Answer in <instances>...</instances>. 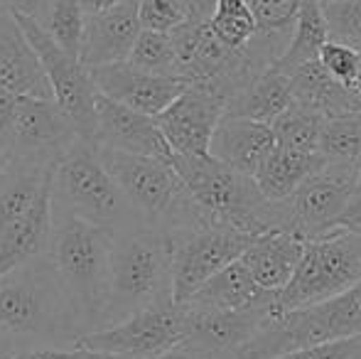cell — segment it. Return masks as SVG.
Segmentation results:
<instances>
[{
  "mask_svg": "<svg viewBox=\"0 0 361 359\" xmlns=\"http://www.w3.org/2000/svg\"><path fill=\"white\" fill-rule=\"evenodd\" d=\"M86 332L79 303L49 256L0 276V350L74 347Z\"/></svg>",
  "mask_w": 361,
  "mask_h": 359,
  "instance_id": "cell-1",
  "label": "cell"
},
{
  "mask_svg": "<svg viewBox=\"0 0 361 359\" xmlns=\"http://www.w3.org/2000/svg\"><path fill=\"white\" fill-rule=\"evenodd\" d=\"M172 298L170 239L157 226H135L114 236L111 283L101 327Z\"/></svg>",
  "mask_w": 361,
  "mask_h": 359,
  "instance_id": "cell-2",
  "label": "cell"
},
{
  "mask_svg": "<svg viewBox=\"0 0 361 359\" xmlns=\"http://www.w3.org/2000/svg\"><path fill=\"white\" fill-rule=\"evenodd\" d=\"M111 249H114L111 231L81 219L52 202L49 259L54 261L69 293L79 303L89 332L101 327V317L109 303Z\"/></svg>",
  "mask_w": 361,
  "mask_h": 359,
  "instance_id": "cell-3",
  "label": "cell"
},
{
  "mask_svg": "<svg viewBox=\"0 0 361 359\" xmlns=\"http://www.w3.org/2000/svg\"><path fill=\"white\" fill-rule=\"evenodd\" d=\"M52 202L111 234L147 226L109 173L94 140L76 138L52 170Z\"/></svg>",
  "mask_w": 361,
  "mask_h": 359,
  "instance_id": "cell-4",
  "label": "cell"
},
{
  "mask_svg": "<svg viewBox=\"0 0 361 359\" xmlns=\"http://www.w3.org/2000/svg\"><path fill=\"white\" fill-rule=\"evenodd\" d=\"M170 163L212 224L248 234L273 231V202L263 197L251 175L238 173L212 155L172 153Z\"/></svg>",
  "mask_w": 361,
  "mask_h": 359,
  "instance_id": "cell-5",
  "label": "cell"
},
{
  "mask_svg": "<svg viewBox=\"0 0 361 359\" xmlns=\"http://www.w3.org/2000/svg\"><path fill=\"white\" fill-rule=\"evenodd\" d=\"M352 337H361V283L329 300L268 315L261 330L238 350V359H276Z\"/></svg>",
  "mask_w": 361,
  "mask_h": 359,
  "instance_id": "cell-6",
  "label": "cell"
},
{
  "mask_svg": "<svg viewBox=\"0 0 361 359\" xmlns=\"http://www.w3.org/2000/svg\"><path fill=\"white\" fill-rule=\"evenodd\" d=\"M359 178V160H324L293 195L273 202V231H293L302 239L332 234L352 205Z\"/></svg>",
  "mask_w": 361,
  "mask_h": 359,
  "instance_id": "cell-7",
  "label": "cell"
},
{
  "mask_svg": "<svg viewBox=\"0 0 361 359\" xmlns=\"http://www.w3.org/2000/svg\"><path fill=\"white\" fill-rule=\"evenodd\" d=\"M361 283V234L334 229L327 236L305 239L298 271L276 293V310L286 312L329 300Z\"/></svg>",
  "mask_w": 361,
  "mask_h": 359,
  "instance_id": "cell-8",
  "label": "cell"
},
{
  "mask_svg": "<svg viewBox=\"0 0 361 359\" xmlns=\"http://www.w3.org/2000/svg\"><path fill=\"white\" fill-rule=\"evenodd\" d=\"M172 254V298L187 303L212 276L246 254L258 234L224 224H197L165 231Z\"/></svg>",
  "mask_w": 361,
  "mask_h": 359,
  "instance_id": "cell-9",
  "label": "cell"
},
{
  "mask_svg": "<svg viewBox=\"0 0 361 359\" xmlns=\"http://www.w3.org/2000/svg\"><path fill=\"white\" fill-rule=\"evenodd\" d=\"M187 337V308L185 303L165 300L133 312L126 320L109 327L86 332L79 340L106 355H121L128 359H152L175 350Z\"/></svg>",
  "mask_w": 361,
  "mask_h": 359,
  "instance_id": "cell-10",
  "label": "cell"
},
{
  "mask_svg": "<svg viewBox=\"0 0 361 359\" xmlns=\"http://www.w3.org/2000/svg\"><path fill=\"white\" fill-rule=\"evenodd\" d=\"M15 18L20 20L35 52L42 59V67L47 72L57 106L67 114V118L74 123L76 133L81 138L94 140L99 87H96L94 77H91V69H86L79 57H74L64 47H59L35 18H27V15H15Z\"/></svg>",
  "mask_w": 361,
  "mask_h": 359,
  "instance_id": "cell-11",
  "label": "cell"
},
{
  "mask_svg": "<svg viewBox=\"0 0 361 359\" xmlns=\"http://www.w3.org/2000/svg\"><path fill=\"white\" fill-rule=\"evenodd\" d=\"M76 138L79 133L74 123L54 99L18 96L3 145L10 160H25V163L52 168Z\"/></svg>",
  "mask_w": 361,
  "mask_h": 359,
  "instance_id": "cell-12",
  "label": "cell"
},
{
  "mask_svg": "<svg viewBox=\"0 0 361 359\" xmlns=\"http://www.w3.org/2000/svg\"><path fill=\"white\" fill-rule=\"evenodd\" d=\"M187 337L182 347L212 357H236L238 350L261 330L276 310V293L258 305L243 310H204L187 305Z\"/></svg>",
  "mask_w": 361,
  "mask_h": 359,
  "instance_id": "cell-13",
  "label": "cell"
},
{
  "mask_svg": "<svg viewBox=\"0 0 361 359\" xmlns=\"http://www.w3.org/2000/svg\"><path fill=\"white\" fill-rule=\"evenodd\" d=\"M226 116V99L216 91L190 84L160 116H155L172 153L209 155L216 126Z\"/></svg>",
  "mask_w": 361,
  "mask_h": 359,
  "instance_id": "cell-14",
  "label": "cell"
},
{
  "mask_svg": "<svg viewBox=\"0 0 361 359\" xmlns=\"http://www.w3.org/2000/svg\"><path fill=\"white\" fill-rule=\"evenodd\" d=\"M96 87L104 96L147 116H160L190 82L182 77H162L133 67L130 62L104 64L91 69Z\"/></svg>",
  "mask_w": 361,
  "mask_h": 359,
  "instance_id": "cell-15",
  "label": "cell"
},
{
  "mask_svg": "<svg viewBox=\"0 0 361 359\" xmlns=\"http://www.w3.org/2000/svg\"><path fill=\"white\" fill-rule=\"evenodd\" d=\"M94 143L99 148L123 150L135 155L170 160L172 148L167 145L155 116L140 114L135 109L118 104L99 91L96 101V133Z\"/></svg>",
  "mask_w": 361,
  "mask_h": 359,
  "instance_id": "cell-16",
  "label": "cell"
},
{
  "mask_svg": "<svg viewBox=\"0 0 361 359\" xmlns=\"http://www.w3.org/2000/svg\"><path fill=\"white\" fill-rule=\"evenodd\" d=\"M140 30L143 25L138 15V0H126L116 8L86 15L79 59L86 69L126 62Z\"/></svg>",
  "mask_w": 361,
  "mask_h": 359,
  "instance_id": "cell-17",
  "label": "cell"
},
{
  "mask_svg": "<svg viewBox=\"0 0 361 359\" xmlns=\"http://www.w3.org/2000/svg\"><path fill=\"white\" fill-rule=\"evenodd\" d=\"M0 89L30 99H54L42 59L20 20L0 8Z\"/></svg>",
  "mask_w": 361,
  "mask_h": 359,
  "instance_id": "cell-18",
  "label": "cell"
},
{
  "mask_svg": "<svg viewBox=\"0 0 361 359\" xmlns=\"http://www.w3.org/2000/svg\"><path fill=\"white\" fill-rule=\"evenodd\" d=\"M273 148H276V133L271 123L241 118V116H224L212 138L209 155L253 178L273 153Z\"/></svg>",
  "mask_w": 361,
  "mask_h": 359,
  "instance_id": "cell-19",
  "label": "cell"
},
{
  "mask_svg": "<svg viewBox=\"0 0 361 359\" xmlns=\"http://www.w3.org/2000/svg\"><path fill=\"white\" fill-rule=\"evenodd\" d=\"M52 241V180L42 190L30 212L15 221L0 239V276L20 269L35 259L49 256Z\"/></svg>",
  "mask_w": 361,
  "mask_h": 359,
  "instance_id": "cell-20",
  "label": "cell"
},
{
  "mask_svg": "<svg viewBox=\"0 0 361 359\" xmlns=\"http://www.w3.org/2000/svg\"><path fill=\"white\" fill-rule=\"evenodd\" d=\"M305 239L293 231H263L241 256L256 283L268 293H278L290 283L302 259Z\"/></svg>",
  "mask_w": 361,
  "mask_h": 359,
  "instance_id": "cell-21",
  "label": "cell"
},
{
  "mask_svg": "<svg viewBox=\"0 0 361 359\" xmlns=\"http://www.w3.org/2000/svg\"><path fill=\"white\" fill-rule=\"evenodd\" d=\"M293 99L295 104H302L312 111H319L327 118L342 114H352V111H361L359 94L347 84L337 82L327 69L322 67L319 59L302 64L295 69L293 74Z\"/></svg>",
  "mask_w": 361,
  "mask_h": 359,
  "instance_id": "cell-22",
  "label": "cell"
},
{
  "mask_svg": "<svg viewBox=\"0 0 361 359\" xmlns=\"http://www.w3.org/2000/svg\"><path fill=\"white\" fill-rule=\"evenodd\" d=\"M273 293L263 291L256 283L253 273L243 264V259H236L221 269L216 276H212L195 296L187 300L192 308H204V310H243V308L258 305L268 300Z\"/></svg>",
  "mask_w": 361,
  "mask_h": 359,
  "instance_id": "cell-23",
  "label": "cell"
},
{
  "mask_svg": "<svg viewBox=\"0 0 361 359\" xmlns=\"http://www.w3.org/2000/svg\"><path fill=\"white\" fill-rule=\"evenodd\" d=\"M293 101V77L278 67H271L228 99L226 116L273 123Z\"/></svg>",
  "mask_w": 361,
  "mask_h": 359,
  "instance_id": "cell-24",
  "label": "cell"
},
{
  "mask_svg": "<svg viewBox=\"0 0 361 359\" xmlns=\"http://www.w3.org/2000/svg\"><path fill=\"white\" fill-rule=\"evenodd\" d=\"M52 170L54 165L49 168L25 160H10L5 173L0 175V239L37 202V197L52 180Z\"/></svg>",
  "mask_w": 361,
  "mask_h": 359,
  "instance_id": "cell-25",
  "label": "cell"
},
{
  "mask_svg": "<svg viewBox=\"0 0 361 359\" xmlns=\"http://www.w3.org/2000/svg\"><path fill=\"white\" fill-rule=\"evenodd\" d=\"M324 155L319 153H295V150L281 148L276 143L273 153L266 158V163L253 175L258 190L271 202H281L293 195L314 170L324 165Z\"/></svg>",
  "mask_w": 361,
  "mask_h": 359,
  "instance_id": "cell-26",
  "label": "cell"
},
{
  "mask_svg": "<svg viewBox=\"0 0 361 359\" xmlns=\"http://www.w3.org/2000/svg\"><path fill=\"white\" fill-rule=\"evenodd\" d=\"M327 42H329V28H327V18H324L322 0H302L293 28V37H290L283 57L273 67H278L286 74H293L302 64L319 59V52H322V47Z\"/></svg>",
  "mask_w": 361,
  "mask_h": 359,
  "instance_id": "cell-27",
  "label": "cell"
},
{
  "mask_svg": "<svg viewBox=\"0 0 361 359\" xmlns=\"http://www.w3.org/2000/svg\"><path fill=\"white\" fill-rule=\"evenodd\" d=\"M271 126L281 148L295 150V153H319L327 116L293 101Z\"/></svg>",
  "mask_w": 361,
  "mask_h": 359,
  "instance_id": "cell-28",
  "label": "cell"
},
{
  "mask_svg": "<svg viewBox=\"0 0 361 359\" xmlns=\"http://www.w3.org/2000/svg\"><path fill=\"white\" fill-rule=\"evenodd\" d=\"M37 23L59 47L79 57L86 28V10L81 0H47Z\"/></svg>",
  "mask_w": 361,
  "mask_h": 359,
  "instance_id": "cell-29",
  "label": "cell"
},
{
  "mask_svg": "<svg viewBox=\"0 0 361 359\" xmlns=\"http://www.w3.org/2000/svg\"><path fill=\"white\" fill-rule=\"evenodd\" d=\"M126 62L150 74L182 77L180 59H177L170 32H160V30H140L138 39L130 49V57Z\"/></svg>",
  "mask_w": 361,
  "mask_h": 359,
  "instance_id": "cell-30",
  "label": "cell"
},
{
  "mask_svg": "<svg viewBox=\"0 0 361 359\" xmlns=\"http://www.w3.org/2000/svg\"><path fill=\"white\" fill-rule=\"evenodd\" d=\"M209 28L231 49L246 47L258 35L256 15L246 0H219L214 15L209 20Z\"/></svg>",
  "mask_w": 361,
  "mask_h": 359,
  "instance_id": "cell-31",
  "label": "cell"
},
{
  "mask_svg": "<svg viewBox=\"0 0 361 359\" xmlns=\"http://www.w3.org/2000/svg\"><path fill=\"white\" fill-rule=\"evenodd\" d=\"M319 155H324L327 160H359L361 163V111L327 118Z\"/></svg>",
  "mask_w": 361,
  "mask_h": 359,
  "instance_id": "cell-32",
  "label": "cell"
},
{
  "mask_svg": "<svg viewBox=\"0 0 361 359\" xmlns=\"http://www.w3.org/2000/svg\"><path fill=\"white\" fill-rule=\"evenodd\" d=\"M246 3L256 15L258 32L286 39L293 37V28L302 0H246Z\"/></svg>",
  "mask_w": 361,
  "mask_h": 359,
  "instance_id": "cell-33",
  "label": "cell"
},
{
  "mask_svg": "<svg viewBox=\"0 0 361 359\" xmlns=\"http://www.w3.org/2000/svg\"><path fill=\"white\" fill-rule=\"evenodd\" d=\"M329 39L361 49V0H329L322 3Z\"/></svg>",
  "mask_w": 361,
  "mask_h": 359,
  "instance_id": "cell-34",
  "label": "cell"
},
{
  "mask_svg": "<svg viewBox=\"0 0 361 359\" xmlns=\"http://www.w3.org/2000/svg\"><path fill=\"white\" fill-rule=\"evenodd\" d=\"M138 15L143 30L170 32L190 18L187 0H138Z\"/></svg>",
  "mask_w": 361,
  "mask_h": 359,
  "instance_id": "cell-35",
  "label": "cell"
},
{
  "mask_svg": "<svg viewBox=\"0 0 361 359\" xmlns=\"http://www.w3.org/2000/svg\"><path fill=\"white\" fill-rule=\"evenodd\" d=\"M359 57H361V49L352 47V44L337 42V39H329L322 47V52H319L322 67L337 82L347 84V87H354V79H357L359 72Z\"/></svg>",
  "mask_w": 361,
  "mask_h": 359,
  "instance_id": "cell-36",
  "label": "cell"
},
{
  "mask_svg": "<svg viewBox=\"0 0 361 359\" xmlns=\"http://www.w3.org/2000/svg\"><path fill=\"white\" fill-rule=\"evenodd\" d=\"M361 355V337L352 340H337V342H324V345L302 347V350L288 352L276 359H359Z\"/></svg>",
  "mask_w": 361,
  "mask_h": 359,
  "instance_id": "cell-37",
  "label": "cell"
},
{
  "mask_svg": "<svg viewBox=\"0 0 361 359\" xmlns=\"http://www.w3.org/2000/svg\"><path fill=\"white\" fill-rule=\"evenodd\" d=\"M10 359H128L121 355H106V352H96L89 347H44V350H30V352H18Z\"/></svg>",
  "mask_w": 361,
  "mask_h": 359,
  "instance_id": "cell-38",
  "label": "cell"
},
{
  "mask_svg": "<svg viewBox=\"0 0 361 359\" xmlns=\"http://www.w3.org/2000/svg\"><path fill=\"white\" fill-rule=\"evenodd\" d=\"M44 3L47 0H0V8L10 10L15 15H27V18L37 20L44 10Z\"/></svg>",
  "mask_w": 361,
  "mask_h": 359,
  "instance_id": "cell-39",
  "label": "cell"
},
{
  "mask_svg": "<svg viewBox=\"0 0 361 359\" xmlns=\"http://www.w3.org/2000/svg\"><path fill=\"white\" fill-rule=\"evenodd\" d=\"M339 229H349V231H359L361 234V178L357 185V192L352 197V205L344 212L342 221H339Z\"/></svg>",
  "mask_w": 361,
  "mask_h": 359,
  "instance_id": "cell-40",
  "label": "cell"
},
{
  "mask_svg": "<svg viewBox=\"0 0 361 359\" xmlns=\"http://www.w3.org/2000/svg\"><path fill=\"white\" fill-rule=\"evenodd\" d=\"M219 0H187V8H190V18L197 20H212Z\"/></svg>",
  "mask_w": 361,
  "mask_h": 359,
  "instance_id": "cell-41",
  "label": "cell"
},
{
  "mask_svg": "<svg viewBox=\"0 0 361 359\" xmlns=\"http://www.w3.org/2000/svg\"><path fill=\"white\" fill-rule=\"evenodd\" d=\"M152 359H236V357H212V355H202V352L195 350H187V347H175V350L165 352L160 357H152Z\"/></svg>",
  "mask_w": 361,
  "mask_h": 359,
  "instance_id": "cell-42",
  "label": "cell"
},
{
  "mask_svg": "<svg viewBox=\"0 0 361 359\" xmlns=\"http://www.w3.org/2000/svg\"><path fill=\"white\" fill-rule=\"evenodd\" d=\"M121 3H126V0H81L86 15H94V13H101V10L116 8V5H121Z\"/></svg>",
  "mask_w": 361,
  "mask_h": 359,
  "instance_id": "cell-43",
  "label": "cell"
},
{
  "mask_svg": "<svg viewBox=\"0 0 361 359\" xmlns=\"http://www.w3.org/2000/svg\"><path fill=\"white\" fill-rule=\"evenodd\" d=\"M10 165V158H8V153H5V148H3V143H0V175L5 173V168Z\"/></svg>",
  "mask_w": 361,
  "mask_h": 359,
  "instance_id": "cell-44",
  "label": "cell"
},
{
  "mask_svg": "<svg viewBox=\"0 0 361 359\" xmlns=\"http://www.w3.org/2000/svg\"><path fill=\"white\" fill-rule=\"evenodd\" d=\"M354 91L359 94V99H361V57H359V72H357V79H354Z\"/></svg>",
  "mask_w": 361,
  "mask_h": 359,
  "instance_id": "cell-45",
  "label": "cell"
},
{
  "mask_svg": "<svg viewBox=\"0 0 361 359\" xmlns=\"http://www.w3.org/2000/svg\"><path fill=\"white\" fill-rule=\"evenodd\" d=\"M10 357H13V355H8L5 350H0V359H10Z\"/></svg>",
  "mask_w": 361,
  "mask_h": 359,
  "instance_id": "cell-46",
  "label": "cell"
},
{
  "mask_svg": "<svg viewBox=\"0 0 361 359\" xmlns=\"http://www.w3.org/2000/svg\"><path fill=\"white\" fill-rule=\"evenodd\" d=\"M322 3H329V0H322Z\"/></svg>",
  "mask_w": 361,
  "mask_h": 359,
  "instance_id": "cell-47",
  "label": "cell"
}]
</instances>
